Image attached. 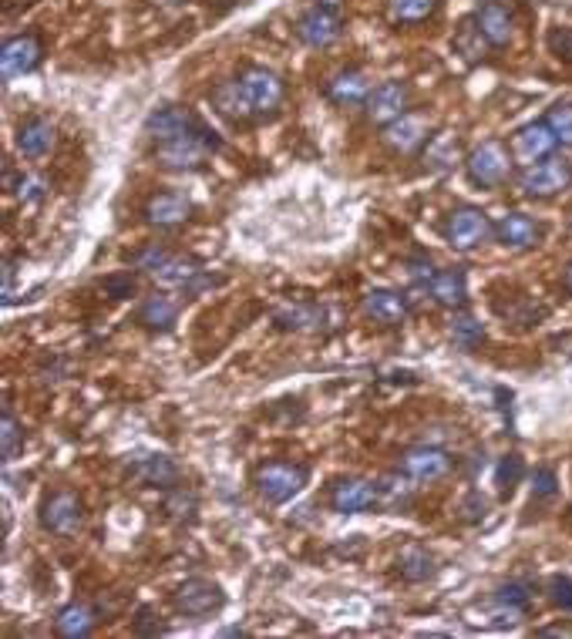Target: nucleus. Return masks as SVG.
Wrapping results in <instances>:
<instances>
[{"label":"nucleus","instance_id":"obj_37","mask_svg":"<svg viewBox=\"0 0 572 639\" xmlns=\"http://www.w3.org/2000/svg\"><path fill=\"white\" fill-rule=\"evenodd\" d=\"M165 512H172L175 518H192V512H196V495L186 492V488H179V492L169 495V502H165Z\"/></svg>","mask_w":572,"mask_h":639},{"label":"nucleus","instance_id":"obj_7","mask_svg":"<svg viewBox=\"0 0 572 639\" xmlns=\"http://www.w3.org/2000/svg\"><path fill=\"white\" fill-rule=\"evenodd\" d=\"M223 603H226L223 589L209 579H189V582H182L179 592H175V609L186 616H196V619L212 616L216 609H223Z\"/></svg>","mask_w":572,"mask_h":639},{"label":"nucleus","instance_id":"obj_13","mask_svg":"<svg viewBox=\"0 0 572 639\" xmlns=\"http://www.w3.org/2000/svg\"><path fill=\"white\" fill-rule=\"evenodd\" d=\"M424 142H428V118L418 115V111H404L401 118L384 125V145L401 155L414 152V148H421Z\"/></svg>","mask_w":572,"mask_h":639},{"label":"nucleus","instance_id":"obj_19","mask_svg":"<svg viewBox=\"0 0 572 639\" xmlns=\"http://www.w3.org/2000/svg\"><path fill=\"white\" fill-rule=\"evenodd\" d=\"M54 138H58V132H54L48 118L34 115L17 128V152L27 155V159H44L54 148Z\"/></svg>","mask_w":572,"mask_h":639},{"label":"nucleus","instance_id":"obj_43","mask_svg":"<svg viewBox=\"0 0 572 639\" xmlns=\"http://www.w3.org/2000/svg\"><path fill=\"white\" fill-rule=\"evenodd\" d=\"M105 290L112 293V296H118V300H122V296H132V290H135V276H112V280L105 283Z\"/></svg>","mask_w":572,"mask_h":639},{"label":"nucleus","instance_id":"obj_4","mask_svg":"<svg viewBox=\"0 0 572 639\" xmlns=\"http://www.w3.org/2000/svg\"><path fill=\"white\" fill-rule=\"evenodd\" d=\"M512 165L515 159L502 142H485L468 155V175H472V182L485 185V189H495V185L509 179Z\"/></svg>","mask_w":572,"mask_h":639},{"label":"nucleus","instance_id":"obj_8","mask_svg":"<svg viewBox=\"0 0 572 639\" xmlns=\"http://www.w3.org/2000/svg\"><path fill=\"white\" fill-rule=\"evenodd\" d=\"M404 111H408V85H401V81H384L364 101V115L374 125H391Z\"/></svg>","mask_w":572,"mask_h":639},{"label":"nucleus","instance_id":"obj_47","mask_svg":"<svg viewBox=\"0 0 572 639\" xmlns=\"http://www.w3.org/2000/svg\"><path fill=\"white\" fill-rule=\"evenodd\" d=\"M566 286H569V290H572V266H569V270H566Z\"/></svg>","mask_w":572,"mask_h":639},{"label":"nucleus","instance_id":"obj_6","mask_svg":"<svg viewBox=\"0 0 572 639\" xmlns=\"http://www.w3.org/2000/svg\"><path fill=\"white\" fill-rule=\"evenodd\" d=\"M445 236L455 249L468 253V249H478L488 236H492V222H488L482 209H458L448 216Z\"/></svg>","mask_w":572,"mask_h":639},{"label":"nucleus","instance_id":"obj_27","mask_svg":"<svg viewBox=\"0 0 572 639\" xmlns=\"http://www.w3.org/2000/svg\"><path fill=\"white\" fill-rule=\"evenodd\" d=\"M175 317H179V303L172 300V296H165V293H155L145 300V307H142V323L145 327H152V330H169Z\"/></svg>","mask_w":572,"mask_h":639},{"label":"nucleus","instance_id":"obj_34","mask_svg":"<svg viewBox=\"0 0 572 639\" xmlns=\"http://www.w3.org/2000/svg\"><path fill=\"white\" fill-rule=\"evenodd\" d=\"M216 105H219V111H226L229 118H249L243 91H239L236 81H226V85L216 91Z\"/></svg>","mask_w":572,"mask_h":639},{"label":"nucleus","instance_id":"obj_26","mask_svg":"<svg viewBox=\"0 0 572 639\" xmlns=\"http://www.w3.org/2000/svg\"><path fill=\"white\" fill-rule=\"evenodd\" d=\"M135 475L142 478L145 485H152V488H172L175 478H179V468H175L169 458L152 455V458H142V461H138V465H135Z\"/></svg>","mask_w":572,"mask_h":639},{"label":"nucleus","instance_id":"obj_33","mask_svg":"<svg viewBox=\"0 0 572 639\" xmlns=\"http://www.w3.org/2000/svg\"><path fill=\"white\" fill-rule=\"evenodd\" d=\"M482 337H485V330L475 317H455V323H451V340H455L458 347L472 350L482 344Z\"/></svg>","mask_w":572,"mask_h":639},{"label":"nucleus","instance_id":"obj_2","mask_svg":"<svg viewBox=\"0 0 572 639\" xmlns=\"http://www.w3.org/2000/svg\"><path fill=\"white\" fill-rule=\"evenodd\" d=\"M236 85L243 91L249 115H273L283 105V81L266 68H249Z\"/></svg>","mask_w":572,"mask_h":639},{"label":"nucleus","instance_id":"obj_45","mask_svg":"<svg viewBox=\"0 0 572 639\" xmlns=\"http://www.w3.org/2000/svg\"><path fill=\"white\" fill-rule=\"evenodd\" d=\"M411 276H414V280H421V283H431V280H435V266H431L428 259H414Z\"/></svg>","mask_w":572,"mask_h":639},{"label":"nucleus","instance_id":"obj_42","mask_svg":"<svg viewBox=\"0 0 572 639\" xmlns=\"http://www.w3.org/2000/svg\"><path fill=\"white\" fill-rule=\"evenodd\" d=\"M552 603L562 609H572V579H552Z\"/></svg>","mask_w":572,"mask_h":639},{"label":"nucleus","instance_id":"obj_29","mask_svg":"<svg viewBox=\"0 0 572 639\" xmlns=\"http://www.w3.org/2000/svg\"><path fill=\"white\" fill-rule=\"evenodd\" d=\"M324 323V310L320 307H286L276 313V327L280 330H317Z\"/></svg>","mask_w":572,"mask_h":639},{"label":"nucleus","instance_id":"obj_28","mask_svg":"<svg viewBox=\"0 0 572 639\" xmlns=\"http://www.w3.org/2000/svg\"><path fill=\"white\" fill-rule=\"evenodd\" d=\"M414 488L408 485V475H387L377 485V505H384L387 512H401L404 505H411Z\"/></svg>","mask_w":572,"mask_h":639},{"label":"nucleus","instance_id":"obj_44","mask_svg":"<svg viewBox=\"0 0 572 639\" xmlns=\"http://www.w3.org/2000/svg\"><path fill=\"white\" fill-rule=\"evenodd\" d=\"M552 492H556V475H552V471H539V475H535V495L549 498Z\"/></svg>","mask_w":572,"mask_h":639},{"label":"nucleus","instance_id":"obj_38","mask_svg":"<svg viewBox=\"0 0 572 639\" xmlns=\"http://www.w3.org/2000/svg\"><path fill=\"white\" fill-rule=\"evenodd\" d=\"M519 478H522V458L519 455H509V458L502 461V465H498V485H502V492L509 495Z\"/></svg>","mask_w":572,"mask_h":639},{"label":"nucleus","instance_id":"obj_10","mask_svg":"<svg viewBox=\"0 0 572 639\" xmlns=\"http://www.w3.org/2000/svg\"><path fill=\"white\" fill-rule=\"evenodd\" d=\"M199 122L196 115H192L189 108H179V105H165V108H155L149 118H145V135L155 138V142H172V138L179 135H189L196 132Z\"/></svg>","mask_w":572,"mask_h":639},{"label":"nucleus","instance_id":"obj_20","mask_svg":"<svg viewBox=\"0 0 572 639\" xmlns=\"http://www.w3.org/2000/svg\"><path fill=\"white\" fill-rule=\"evenodd\" d=\"M364 313L384 327H398L408 317V300L394 290H371L364 296Z\"/></svg>","mask_w":572,"mask_h":639},{"label":"nucleus","instance_id":"obj_15","mask_svg":"<svg viewBox=\"0 0 572 639\" xmlns=\"http://www.w3.org/2000/svg\"><path fill=\"white\" fill-rule=\"evenodd\" d=\"M330 505H334V512H340V515L367 512V508L377 505V485H371V481H364V478L337 481L334 492H330Z\"/></svg>","mask_w":572,"mask_h":639},{"label":"nucleus","instance_id":"obj_9","mask_svg":"<svg viewBox=\"0 0 572 639\" xmlns=\"http://www.w3.org/2000/svg\"><path fill=\"white\" fill-rule=\"evenodd\" d=\"M556 145H559V138L552 135L549 125H539V122L525 125L522 132L515 135V142H512V159H515V165L529 169V165L549 159V155L556 152Z\"/></svg>","mask_w":572,"mask_h":639},{"label":"nucleus","instance_id":"obj_12","mask_svg":"<svg viewBox=\"0 0 572 639\" xmlns=\"http://www.w3.org/2000/svg\"><path fill=\"white\" fill-rule=\"evenodd\" d=\"M38 64H41V41L34 34L11 37V41L4 44V51H0V71H4L7 81L34 71Z\"/></svg>","mask_w":572,"mask_h":639},{"label":"nucleus","instance_id":"obj_32","mask_svg":"<svg viewBox=\"0 0 572 639\" xmlns=\"http://www.w3.org/2000/svg\"><path fill=\"white\" fill-rule=\"evenodd\" d=\"M21 448H24V428L17 424L11 411H4V418H0V451H4V461H14Z\"/></svg>","mask_w":572,"mask_h":639},{"label":"nucleus","instance_id":"obj_1","mask_svg":"<svg viewBox=\"0 0 572 639\" xmlns=\"http://www.w3.org/2000/svg\"><path fill=\"white\" fill-rule=\"evenodd\" d=\"M212 148H219V138H212L206 128L199 125L196 132L179 135V138H172V142H162L155 148V159H159L165 169L186 172V169H199Z\"/></svg>","mask_w":572,"mask_h":639},{"label":"nucleus","instance_id":"obj_35","mask_svg":"<svg viewBox=\"0 0 572 639\" xmlns=\"http://www.w3.org/2000/svg\"><path fill=\"white\" fill-rule=\"evenodd\" d=\"M458 51L461 54H465V58L468 61H478V58H482V51H485V37H482V31H478V27L475 24H465V27H461V34H458Z\"/></svg>","mask_w":572,"mask_h":639},{"label":"nucleus","instance_id":"obj_22","mask_svg":"<svg viewBox=\"0 0 572 639\" xmlns=\"http://www.w3.org/2000/svg\"><path fill=\"white\" fill-rule=\"evenodd\" d=\"M495 233L505 249H532L539 243V226H535V219H529L525 212H509V216L498 222Z\"/></svg>","mask_w":572,"mask_h":639},{"label":"nucleus","instance_id":"obj_46","mask_svg":"<svg viewBox=\"0 0 572 639\" xmlns=\"http://www.w3.org/2000/svg\"><path fill=\"white\" fill-rule=\"evenodd\" d=\"M313 4H317V7H324V11H337V7L344 4V0H313Z\"/></svg>","mask_w":572,"mask_h":639},{"label":"nucleus","instance_id":"obj_40","mask_svg":"<svg viewBox=\"0 0 572 639\" xmlns=\"http://www.w3.org/2000/svg\"><path fill=\"white\" fill-rule=\"evenodd\" d=\"M549 48H552L556 58L572 61V31H569V27H556V31L549 34Z\"/></svg>","mask_w":572,"mask_h":639},{"label":"nucleus","instance_id":"obj_5","mask_svg":"<svg viewBox=\"0 0 572 639\" xmlns=\"http://www.w3.org/2000/svg\"><path fill=\"white\" fill-rule=\"evenodd\" d=\"M303 481H307V471L297 465H286V461H273V465H263L256 471V488H260V495L273 505L290 502L303 488Z\"/></svg>","mask_w":572,"mask_h":639},{"label":"nucleus","instance_id":"obj_41","mask_svg":"<svg viewBox=\"0 0 572 639\" xmlns=\"http://www.w3.org/2000/svg\"><path fill=\"white\" fill-rule=\"evenodd\" d=\"M165 259H169V253H165V249L149 246V249H142V253L135 256V266H138V270H149V273H155V270H159V266L165 263Z\"/></svg>","mask_w":572,"mask_h":639},{"label":"nucleus","instance_id":"obj_23","mask_svg":"<svg viewBox=\"0 0 572 639\" xmlns=\"http://www.w3.org/2000/svg\"><path fill=\"white\" fill-rule=\"evenodd\" d=\"M367 95H371V85H367L364 71H340L327 81V98L337 105H361Z\"/></svg>","mask_w":572,"mask_h":639},{"label":"nucleus","instance_id":"obj_21","mask_svg":"<svg viewBox=\"0 0 572 639\" xmlns=\"http://www.w3.org/2000/svg\"><path fill=\"white\" fill-rule=\"evenodd\" d=\"M189 199L179 196V192H159V196H152L145 202V219L152 222V226H179V222L189 219Z\"/></svg>","mask_w":572,"mask_h":639},{"label":"nucleus","instance_id":"obj_14","mask_svg":"<svg viewBox=\"0 0 572 639\" xmlns=\"http://www.w3.org/2000/svg\"><path fill=\"white\" fill-rule=\"evenodd\" d=\"M401 471L408 475L411 481H438V478H445L448 471H451V458H448V451H441V448H428V444H421V448H411L408 455H404L401 461Z\"/></svg>","mask_w":572,"mask_h":639},{"label":"nucleus","instance_id":"obj_17","mask_svg":"<svg viewBox=\"0 0 572 639\" xmlns=\"http://www.w3.org/2000/svg\"><path fill=\"white\" fill-rule=\"evenodd\" d=\"M475 27L482 31V37L492 48H505V44L512 41L515 34V24H512V14L505 4H498V0H488V4L478 7L475 14Z\"/></svg>","mask_w":572,"mask_h":639},{"label":"nucleus","instance_id":"obj_25","mask_svg":"<svg viewBox=\"0 0 572 639\" xmlns=\"http://www.w3.org/2000/svg\"><path fill=\"white\" fill-rule=\"evenodd\" d=\"M54 626H58V633L64 639H85L91 636V629H95V609L85 603H71L58 613Z\"/></svg>","mask_w":572,"mask_h":639},{"label":"nucleus","instance_id":"obj_39","mask_svg":"<svg viewBox=\"0 0 572 639\" xmlns=\"http://www.w3.org/2000/svg\"><path fill=\"white\" fill-rule=\"evenodd\" d=\"M41 196H44L41 175H21V179H17V199L21 202H38Z\"/></svg>","mask_w":572,"mask_h":639},{"label":"nucleus","instance_id":"obj_11","mask_svg":"<svg viewBox=\"0 0 572 639\" xmlns=\"http://www.w3.org/2000/svg\"><path fill=\"white\" fill-rule=\"evenodd\" d=\"M41 522H44V529H51L54 535H75L81 529V522H85V508H81L78 495L58 492L44 502Z\"/></svg>","mask_w":572,"mask_h":639},{"label":"nucleus","instance_id":"obj_36","mask_svg":"<svg viewBox=\"0 0 572 639\" xmlns=\"http://www.w3.org/2000/svg\"><path fill=\"white\" fill-rule=\"evenodd\" d=\"M552 135L559 138V145H572V105H556L549 111V122Z\"/></svg>","mask_w":572,"mask_h":639},{"label":"nucleus","instance_id":"obj_30","mask_svg":"<svg viewBox=\"0 0 572 639\" xmlns=\"http://www.w3.org/2000/svg\"><path fill=\"white\" fill-rule=\"evenodd\" d=\"M438 11V0H391V17L398 24H421Z\"/></svg>","mask_w":572,"mask_h":639},{"label":"nucleus","instance_id":"obj_24","mask_svg":"<svg viewBox=\"0 0 572 639\" xmlns=\"http://www.w3.org/2000/svg\"><path fill=\"white\" fill-rule=\"evenodd\" d=\"M428 290H431V296H435V303H441V307H448V310H455L468 300V280L461 270L435 273V280L428 283Z\"/></svg>","mask_w":572,"mask_h":639},{"label":"nucleus","instance_id":"obj_18","mask_svg":"<svg viewBox=\"0 0 572 639\" xmlns=\"http://www.w3.org/2000/svg\"><path fill=\"white\" fill-rule=\"evenodd\" d=\"M340 31H344V24H340V17L334 11H324V7H313L310 14L300 17V41L310 44V48H327V44H334Z\"/></svg>","mask_w":572,"mask_h":639},{"label":"nucleus","instance_id":"obj_3","mask_svg":"<svg viewBox=\"0 0 572 639\" xmlns=\"http://www.w3.org/2000/svg\"><path fill=\"white\" fill-rule=\"evenodd\" d=\"M569 185H572V165L566 159H559V155H549V159L535 162L522 172L525 196H535V199L559 196V192L569 189Z\"/></svg>","mask_w":572,"mask_h":639},{"label":"nucleus","instance_id":"obj_48","mask_svg":"<svg viewBox=\"0 0 572 639\" xmlns=\"http://www.w3.org/2000/svg\"><path fill=\"white\" fill-rule=\"evenodd\" d=\"M172 4H179V0H172Z\"/></svg>","mask_w":572,"mask_h":639},{"label":"nucleus","instance_id":"obj_31","mask_svg":"<svg viewBox=\"0 0 572 639\" xmlns=\"http://www.w3.org/2000/svg\"><path fill=\"white\" fill-rule=\"evenodd\" d=\"M398 566H401V576H404V579L424 582V579L431 576V572H435V559H431V555L424 552V549H408V552L401 555Z\"/></svg>","mask_w":572,"mask_h":639},{"label":"nucleus","instance_id":"obj_16","mask_svg":"<svg viewBox=\"0 0 572 639\" xmlns=\"http://www.w3.org/2000/svg\"><path fill=\"white\" fill-rule=\"evenodd\" d=\"M152 276H155V283L165 286V290H186V293H196L202 283H209V280H202V266L196 259H186V256H169Z\"/></svg>","mask_w":572,"mask_h":639}]
</instances>
